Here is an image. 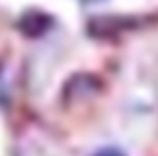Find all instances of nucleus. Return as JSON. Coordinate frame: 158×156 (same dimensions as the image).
I'll return each instance as SVG.
<instances>
[{"instance_id":"1","label":"nucleus","mask_w":158,"mask_h":156,"mask_svg":"<svg viewBox=\"0 0 158 156\" xmlns=\"http://www.w3.org/2000/svg\"><path fill=\"white\" fill-rule=\"evenodd\" d=\"M51 24H53V19L49 14L41 12V10H28L19 20V28L27 37H41L51 28Z\"/></svg>"},{"instance_id":"2","label":"nucleus","mask_w":158,"mask_h":156,"mask_svg":"<svg viewBox=\"0 0 158 156\" xmlns=\"http://www.w3.org/2000/svg\"><path fill=\"white\" fill-rule=\"evenodd\" d=\"M98 81L95 77H73L71 83H67V95L71 97H83V95H89L98 89Z\"/></svg>"},{"instance_id":"3","label":"nucleus","mask_w":158,"mask_h":156,"mask_svg":"<svg viewBox=\"0 0 158 156\" xmlns=\"http://www.w3.org/2000/svg\"><path fill=\"white\" fill-rule=\"evenodd\" d=\"M95 156H124L118 148H103V150H99Z\"/></svg>"}]
</instances>
